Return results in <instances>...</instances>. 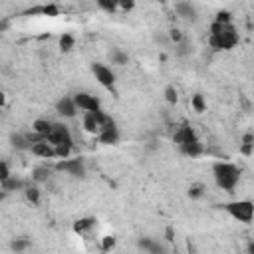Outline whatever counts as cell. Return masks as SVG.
Listing matches in <instances>:
<instances>
[{"instance_id": "11", "label": "cell", "mask_w": 254, "mask_h": 254, "mask_svg": "<svg viewBox=\"0 0 254 254\" xmlns=\"http://www.w3.org/2000/svg\"><path fill=\"white\" fill-rule=\"evenodd\" d=\"M30 153H32L34 157H38V159H48V161H54V159H58V155H56V149H54V145H52L48 139H40V141L32 143V147H30Z\"/></svg>"}, {"instance_id": "18", "label": "cell", "mask_w": 254, "mask_h": 254, "mask_svg": "<svg viewBox=\"0 0 254 254\" xmlns=\"http://www.w3.org/2000/svg\"><path fill=\"white\" fill-rule=\"evenodd\" d=\"M56 169H54V165L52 167H48V165H42V167H36L34 169V173H32V181L34 183H48L50 179H52V173H54Z\"/></svg>"}, {"instance_id": "29", "label": "cell", "mask_w": 254, "mask_h": 254, "mask_svg": "<svg viewBox=\"0 0 254 254\" xmlns=\"http://www.w3.org/2000/svg\"><path fill=\"white\" fill-rule=\"evenodd\" d=\"M169 38L175 42V46H177V44H181V42H185V36H183V34H181V30H177V28H173V30L169 32Z\"/></svg>"}, {"instance_id": "12", "label": "cell", "mask_w": 254, "mask_h": 254, "mask_svg": "<svg viewBox=\"0 0 254 254\" xmlns=\"http://www.w3.org/2000/svg\"><path fill=\"white\" fill-rule=\"evenodd\" d=\"M97 141L103 143V145H115V143L119 141V129H117V125H115L113 119H109V121L101 127V131H99V135H97Z\"/></svg>"}, {"instance_id": "8", "label": "cell", "mask_w": 254, "mask_h": 254, "mask_svg": "<svg viewBox=\"0 0 254 254\" xmlns=\"http://www.w3.org/2000/svg\"><path fill=\"white\" fill-rule=\"evenodd\" d=\"M91 73H93L95 81H97L101 87H105L107 91H115L117 75H115V71L111 69V65L101 64V62H95V64H91Z\"/></svg>"}, {"instance_id": "9", "label": "cell", "mask_w": 254, "mask_h": 254, "mask_svg": "<svg viewBox=\"0 0 254 254\" xmlns=\"http://www.w3.org/2000/svg\"><path fill=\"white\" fill-rule=\"evenodd\" d=\"M56 113H58L60 117H64V119H73V117H77V113H81V111H79V107H77L73 95H62V97L56 101Z\"/></svg>"}, {"instance_id": "17", "label": "cell", "mask_w": 254, "mask_h": 254, "mask_svg": "<svg viewBox=\"0 0 254 254\" xmlns=\"http://www.w3.org/2000/svg\"><path fill=\"white\" fill-rule=\"evenodd\" d=\"M10 143L16 151H30V147H32V141H30L28 133H14L10 137Z\"/></svg>"}, {"instance_id": "21", "label": "cell", "mask_w": 254, "mask_h": 254, "mask_svg": "<svg viewBox=\"0 0 254 254\" xmlns=\"http://www.w3.org/2000/svg\"><path fill=\"white\" fill-rule=\"evenodd\" d=\"M109 62H111L113 65H125V64L129 62V56H127V52H123L121 48H113V50L109 52Z\"/></svg>"}, {"instance_id": "27", "label": "cell", "mask_w": 254, "mask_h": 254, "mask_svg": "<svg viewBox=\"0 0 254 254\" xmlns=\"http://www.w3.org/2000/svg\"><path fill=\"white\" fill-rule=\"evenodd\" d=\"M10 177H12L10 165H8V161H2V163H0V181H6V179H10Z\"/></svg>"}, {"instance_id": "6", "label": "cell", "mask_w": 254, "mask_h": 254, "mask_svg": "<svg viewBox=\"0 0 254 254\" xmlns=\"http://www.w3.org/2000/svg\"><path fill=\"white\" fill-rule=\"evenodd\" d=\"M56 173H64L73 179H83L85 177V163L81 157H65V159H56L54 163Z\"/></svg>"}, {"instance_id": "15", "label": "cell", "mask_w": 254, "mask_h": 254, "mask_svg": "<svg viewBox=\"0 0 254 254\" xmlns=\"http://www.w3.org/2000/svg\"><path fill=\"white\" fill-rule=\"evenodd\" d=\"M22 194H24V198L30 202V204H38L40 202V198H42V190L38 189V183H26V187H24V190H22Z\"/></svg>"}, {"instance_id": "31", "label": "cell", "mask_w": 254, "mask_h": 254, "mask_svg": "<svg viewBox=\"0 0 254 254\" xmlns=\"http://www.w3.org/2000/svg\"><path fill=\"white\" fill-rule=\"evenodd\" d=\"M113 246H115V238H113V236L101 238V250H111Z\"/></svg>"}, {"instance_id": "19", "label": "cell", "mask_w": 254, "mask_h": 254, "mask_svg": "<svg viewBox=\"0 0 254 254\" xmlns=\"http://www.w3.org/2000/svg\"><path fill=\"white\" fill-rule=\"evenodd\" d=\"M137 246H139V250L149 252V254H157V252H163V250H165V248H163V244H161V242H157L155 238H139Z\"/></svg>"}, {"instance_id": "20", "label": "cell", "mask_w": 254, "mask_h": 254, "mask_svg": "<svg viewBox=\"0 0 254 254\" xmlns=\"http://www.w3.org/2000/svg\"><path fill=\"white\" fill-rule=\"evenodd\" d=\"M52 125H54L52 119H44V117H40V119H34V121H32V131H36L38 135H42V137L46 139L48 133L52 131Z\"/></svg>"}, {"instance_id": "1", "label": "cell", "mask_w": 254, "mask_h": 254, "mask_svg": "<svg viewBox=\"0 0 254 254\" xmlns=\"http://www.w3.org/2000/svg\"><path fill=\"white\" fill-rule=\"evenodd\" d=\"M238 42H240V34L236 30V26L232 24L230 14L228 12H218L214 22L210 24V30H208L210 48L220 50V52H228V50L236 48Z\"/></svg>"}, {"instance_id": "28", "label": "cell", "mask_w": 254, "mask_h": 254, "mask_svg": "<svg viewBox=\"0 0 254 254\" xmlns=\"http://www.w3.org/2000/svg\"><path fill=\"white\" fill-rule=\"evenodd\" d=\"M204 194V187L202 185H192L190 189H189V196L190 198H200Z\"/></svg>"}, {"instance_id": "26", "label": "cell", "mask_w": 254, "mask_h": 254, "mask_svg": "<svg viewBox=\"0 0 254 254\" xmlns=\"http://www.w3.org/2000/svg\"><path fill=\"white\" fill-rule=\"evenodd\" d=\"M165 99H167V103H177L179 101V91H177L175 85H167L165 87Z\"/></svg>"}, {"instance_id": "7", "label": "cell", "mask_w": 254, "mask_h": 254, "mask_svg": "<svg viewBox=\"0 0 254 254\" xmlns=\"http://www.w3.org/2000/svg\"><path fill=\"white\" fill-rule=\"evenodd\" d=\"M109 119H111V117H109L103 109H97V111H83V113H81V127H83L85 133L97 137L99 131H101V127H103Z\"/></svg>"}, {"instance_id": "23", "label": "cell", "mask_w": 254, "mask_h": 254, "mask_svg": "<svg viewBox=\"0 0 254 254\" xmlns=\"http://www.w3.org/2000/svg\"><path fill=\"white\" fill-rule=\"evenodd\" d=\"M75 48V38L71 34H62L60 36V50L62 52H71Z\"/></svg>"}, {"instance_id": "25", "label": "cell", "mask_w": 254, "mask_h": 254, "mask_svg": "<svg viewBox=\"0 0 254 254\" xmlns=\"http://www.w3.org/2000/svg\"><path fill=\"white\" fill-rule=\"evenodd\" d=\"M14 252H24V250H28L30 248V240L26 238V236H20V238H16V240H12V246H10Z\"/></svg>"}, {"instance_id": "10", "label": "cell", "mask_w": 254, "mask_h": 254, "mask_svg": "<svg viewBox=\"0 0 254 254\" xmlns=\"http://www.w3.org/2000/svg\"><path fill=\"white\" fill-rule=\"evenodd\" d=\"M73 99H75V103H77L81 113L83 111H97V109H101L99 97L89 93V91H77V93H73Z\"/></svg>"}, {"instance_id": "5", "label": "cell", "mask_w": 254, "mask_h": 254, "mask_svg": "<svg viewBox=\"0 0 254 254\" xmlns=\"http://www.w3.org/2000/svg\"><path fill=\"white\" fill-rule=\"evenodd\" d=\"M222 208L238 222L242 224H250L254 220V202L248 200V198H236V200H230L226 204H222Z\"/></svg>"}, {"instance_id": "16", "label": "cell", "mask_w": 254, "mask_h": 254, "mask_svg": "<svg viewBox=\"0 0 254 254\" xmlns=\"http://www.w3.org/2000/svg\"><path fill=\"white\" fill-rule=\"evenodd\" d=\"M95 228V218L87 216V218H79L73 222V232L79 234V236H87L91 230Z\"/></svg>"}, {"instance_id": "13", "label": "cell", "mask_w": 254, "mask_h": 254, "mask_svg": "<svg viewBox=\"0 0 254 254\" xmlns=\"http://www.w3.org/2000/svg\"><path fill=\"white\" fill-rule=\"evenodd\" d=\"M175 14L183 22H194L196 20V8L189 0H177L175 2Z\"/></svg>"}, {"instance_id": "33", "label": "cell", "mask_w": 254, "mask_h": 254, "mask_svg": "<svg viewBox=\"0 0 254 254\" xmlns=\"http://www.w3.org/2000/svg\"><path fill=\"white\" fill-rule=\"evenodd\" d=\"M159 2H163V0H159Z\"/></svg>"}, {"instance_id": "30", "label": "cell", "mask_w": 254, "mask_h": 254, "mask_svg": "<svg viewBox=\"0 0 254 254\" xmlns=\"http://www.w3.org/2000/svg\"><path fill=\"white\" fill-rule=\"evenodd\" d=\"M135 8V0H119V10L121 12H131Z\"/></svg>"}, {"instance_id": "24", "label": "cell", "mask_w": 254, "mask_h": 254, "mask_svg": "<svg viewBox=\"0 0 254 254\" xmlns=\"http://www.w3.org/2000/svg\"><path fill=\"white\" fill-rule=\"evenodd\" d=\"M95 4H97L103 12H107V14H113V12L119 10V0H95Z\"/></svg>"}, {"instance_id": "3", "label": "cell", "mask_w": 254, "mask_h": 254, "mask_svg": "<svg viewBox=\"0 0 254 254\" xmlns=\"http://www.w3.org/2000/svg\"><path fill=\"white\" fill-rule=\"evenodd\" d=\"M212 179L214 185L224 192H234L240 183V169L230 161H214L212 163Z\"/></svg>"}, {"instance_id": "2", "label": "cell", "mask_w": 254, "mask_h": 254, "mask_svg": "<svg viewBox=\"0 0 254 254\" xmlns=\"http://www.w3.org/2000/svg\"><path fill=\"white\" fill-rule=\"evenodd\" d=\"M173 143L179 147V151L185 155V157H190V159H196L204 153V145L202 141L198 139L196 131L190 127V125H179L173 133Z\"/></svg>"}, {"instance_id": "32", "label": "cell", "mask_w": 254, "mask_h": 254, "mask_svg": "<svg viewBox=\"0 0 254 254\" xmlns=\"http://www.w3.org/2000/svg\"><path fill=\"white\" fill-rule=\"evenodd\" d=\"M248 252H250V254H254V240L248 244Z\"/></svg>"}, {"instance_id": "22", "label": "cell", "mask_w": 254, "mask_h": 254, "mask_svg": "<svg viewBox=\"0 0 254 254\" xmlns=\"http://www.w3.org/2000/svg\"><path fill=\"white\" fill-rule=\"evenodd\" d=\"M190 105H192V109L196 113H204L206 111V99H204V95L202 93H194L190 97Z\"/></svg>"}, {"instance_id": "4", "label": "cell", "mask_w": 254, "mask_h": 254, "mask_svg": "<svg viewBox=\"0 0 254 254\" xmlns=\"http://www.w3.org/2000/svg\"><path fill=\"white\" fill-rule=\"evenodd\" d=\"M46 139L54 145L58 159L71 157V151H73V135H71V131H69V127H67L65 123H62V121H54L52 131L48 133Z\"/></svg>"}, {"instance_id": "14", "label": "cell", "mask_w": 254, "mask_h": 254, "mask_svg": "<svg viewBox=\"0 0 254 254\" xmlns=\"http://www.w3.org/2000/svg\"><path fill=\"white\" fill-rule=\"evenodd\" d=\"M24 187H26V181H22L20 177H16V175H12L10 179H6V181H0V189H2V194H10V192H22L24 190Z\"/></svg>"}]
</instances>
